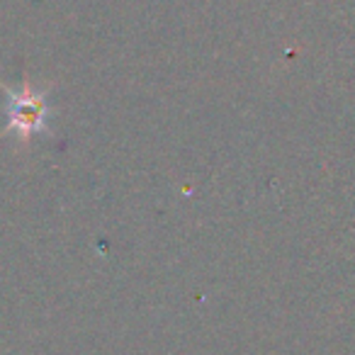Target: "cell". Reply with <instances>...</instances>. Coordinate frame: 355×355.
<instances>
[{
	"label": "cell",
	"mask_w": 355,
	"mask_h": 355,
	"mask_svg": "<svg viewBox=\"0 0 355 355\" xmlns=\"http://www.w3.org/2000/svg\"><path fill=\"white\" fill-rule=\"evenodd\" d=\"M44 117H46L44 98L32 93L30 85H27L22 93H10V100H8V119H10V129L20 132L22 137H25V141L30 134L44 129Z\"/></svg>",
	"instance_id": "6da1fadb"
}]
</instances>
